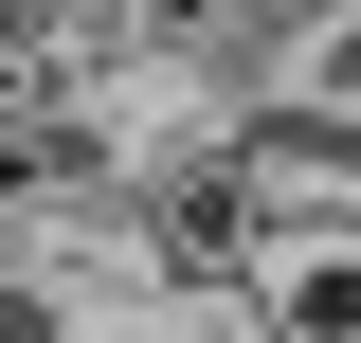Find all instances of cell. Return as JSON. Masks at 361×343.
I'll return each instance as SVG.
<instances>
[{
  "label": "cell",
  "instance_id": "cell-2",
  "mask_svg": "<svg viewBox=\"0 0 361 343\" xmlns=\"http://www.w3.org/2000/svg\"><path fill=\"white\" fill-rule=\"evenodd\" d=\"M0 343H90V307H73V289H54V271H37V253H0Z\"/></svg>",
  "mask_w": 361,
  "mask_h": 343
},
{
  "label": "cell",
  "instance_id": "cell-1",
  "mask_svg": "<svg viewBox=\"0 0 361 343\" xmlns=\"http://www.w3.org/2000/svg\"><path fill=\"white\" fill-rule=\"evenodd\" d=\"M253 307H271V343H361V235H271Z\"/></svg>",
  "mask_w": 361,
  "mask_h": 343
}]
</instances>
